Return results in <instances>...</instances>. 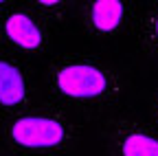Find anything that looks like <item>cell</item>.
<instances>
[{"label":"cell","mask_w":158,"mask_h":156,"mask_svg":"<svg viewBox=\"0 0 158 156\" xmlns=\"http://www.w3.org/2000/svg\"><path fill=\"white\" fill-rule=\"evenodd\" d=\"M53 92L77 106L112 103L123 90V82L112 66L94 57H62L51 66Z\"/></svg>","instance_id":"1"},{"label":"cell","mask_w":158,"mask_h":156,"mask_svg":"<svg viewBox=\"0 0 158 156\" xmlns=\"http://www.w3.org/2000/svg\"><path fill=\"white\" fill-rule=\"evenodd\" d=\"M125 20L123 0H90L86 9V24L94 35H112Z\"/></svg>","instance_id":"4"},{"label":"cell","mask_w":158,"mask_h":156,"mask_svg":"<svg viewBox=\"0 0 158 156\" xmlns=\"http://www.w3.org/2000/svg\"><path fill=\"white\" fill-rule=\"evenodd\" d=\"M136 31H138V40H141V46L158 57V0L152 2L143 15L138 18V24H136Z\"/></svg>","instance_id":"7"},{"label":"cell","mask_w":158,"mask_h":156,"mask_svg":"<svg viewBox=\"0 0 158 156\" xmlns=\"http://www.w3.org/2000/svg\"><path fill=\"white\" fill-rule=\"evenodd\" d=\"M27 79L20 66L9 60H0V106L15 108L27 101Z\"/></svg>","instance_id":"6"},{"label":"cell","mask_w":158,"mask_h":156,"mask_svg":"<svg viewBox=\"0 0 158 156\" xmlns=\"http://www.w3.org/2000/svg\"><path fill=\"white\" fill-rule=\"evenodd\" d=\"M108 156H158V134L134 121H114L103 132Z\"/></svg>","instance_id":"3"},{"label":"cell","mask_w":158,"mask_h":156,"mask_svg":"<svg viewBox=\"0 0 158 156\" xmlns=\"http://www.w3.org/2000/svg\"><path fill=\"white\" fill-rule=\"evenodd\" d=\"M7 37L22 51H40L44 46V33L40 24L24 11H15L5 20Z\"/></svg>","instance_id":"5"},{"label":"cell","mask_w":158,"mask_h":156,"mask_svg":"<svg viewBox=\"0 0 158 156\" xmlns=\"http://www.w3.org/2000/svg\"><path fill=\"white\" fill-rule=\"evenodd\" d=\"M9 141L27 152H57L73 143V125L57 112H27L7 128Z\"/></svg>","instance_id":"2"},{"label":"cell","mask_w":158,"mask_h":156,"mask_svg":"<svg viewBox=\"0 0 158 156\" xmlns=\"http://www.w3.org/2000/svg\"><path fill=\"white\" fill-rule=\"evenodd\" d=\"M154 114H156V119H158V95L154 97Z\"/></svg>","instance_id":"9"},{"label":"cell","mask_w":158,"mask_h":156,"mask_svg":"<svg viewBox=\"0 0 158 156\" xmlns=\"http://www.w3.org/2000/svg\"><path fill=\"white\" fill-rule=\"evenodd\" d=\"M0 2H5V0H0Z\"/></svg>","instance_id":"10"},{"label":"cell","mask_w":158,"mask_h":156,"mask_svg":"<svg viewBox=\"0 0 158 156\" xmlns=\"http://www.w3.org/2000/svg\"><path fill=\"white\" fill-rule=\"evenodd\" d=\"M62 2H64V0H37V5H42V7H57Z\"/></svg>","instance_id":"8"}]
</instances>
